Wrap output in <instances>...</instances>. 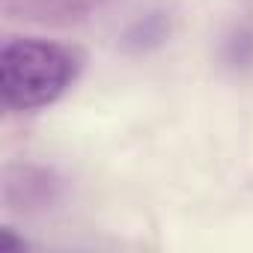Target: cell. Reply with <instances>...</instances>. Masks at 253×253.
<instances>
[{"instance_id":"obj_1","label":"cell","mask_w":253,"mask_h":253,"mask_svg":"<svg viewBox=\"0 0 253 253\" xmlns=\"http://www.w3.org/2000/svg\"><path fill=\"white\" fill-rule=\"evenodd\" d=\"M75 78V57L48 39H9L0 51V95L12 110L54 104Z\"/></svg>"},{"instance_id":"obj_2","label":"cell","mask_w":253,"mask_h":253,"mask_svg":"<svg viewBox=\"0 0 253 253\" xmlns=\"http://www.w3.org/2000/svg\"><path fill=\"white\" fill-rule=\"evenodd\" d=\"M24 247H27V241H24V238H15L12 229H0V250H3V253L24 250Z\"/></svg>"}]
</instances>
